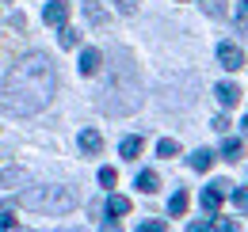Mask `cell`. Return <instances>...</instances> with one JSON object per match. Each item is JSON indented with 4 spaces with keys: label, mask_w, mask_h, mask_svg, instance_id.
I'll use <instances>...</instances> for the list:
<instances>
[{
    "label": "cell",
    "mask_w": 248,
    "mask_h": 232,
    "mask_svg": "<svg viewBox=\"0 0 248 232\" xmlns=\"http://www.w3.org/2000/svg\"><path fill=\"white\" fill-rule=\"evenodd\" d=\"M187 202H191V198H187V190H176V194H172V202H168V217H184V213H187Z\"/></svg>",
    "instance_id": "cell-11"
},
{
    "label": "cell",
    "mask_w": 248,
    "mask_h": 232,
    "mask_svg": "<svg viewBox=\"0 0 248 232\" xmlns=\"http://www.w3.org/2000/svg\"><path fill=\"white\" fill-rule=\"evenodd\" d=\"M107 213H111V217H123V213H130V198H123V194H111V198H107Z\"/></svg>",
    "instance_id": "cell-14"
},
{
    "label": "cell",
    "mask_w": 248,
    "mask_h": 232,
    "mask_svg": "<svg viewBox=\"0 0 248 232\" xmlns=\"http://www.w3.org/2000/svg\"><path fill=\"white\" fill-rule=\"evenodd\" d=\"M217 61H221V69H225V72H237V69L245 65V54H241V46L221 42V46H217Z\"/></svg>",
    "instance_id": "cell-4"
},
{
    "label": "cell",
    "mask_w": 248,
    "mask_h": 232,
    "mask_svg": "<svg viewBox=\"0 0 248 232\" xmlns=\"http://www.w3.org/2000/svg\"><path fill=\"white\" fill-rule=\"evenodd\" d=\"M210 229H217V232H233V229H237V221H210Z\"/></svg>",
    "instance_id": "cell-24"
},
{
    "label": "cell",
    "mask_w": 248,
    "mask_h": 232,
    "mask_svg": "<svg viewBox=\"0 0 248 232\" xmlns=\"http://www.w3.org/2000/svg\"><path fill=\"white\" fill-rule=\"evenodd\" d=\"M156 156H164V160H172V156H180V141H172V137H164V141L156 145Z\"/></svg>",
    "instance_id": "cell-16"
},
{
    "label": "cell",
    "mask_w": 248,
    "mask_h": 232,
    "mask_svg": "<svg viewBox=\"0 0 248 232\" xmlns=\"http://www.w3.org/2000/svg\"><path fill=\"white\" fill-rule=\"evenodd\" d=\"M214 152H210V148H195V152H191V156H187V164H191V168H195V172H210V168H214Z\"/></svg>",
    "instance_id": "cell-7"
},
{
    "label": "cell",
    "mask_w": 248,
    "mask_h": 232,
    "mask_svg": "<svg viewBox=\"0 0 248 232\" xmlns=\"http://www.w3.org/2000/svg\"><path fill=\"white\" fill-rule=\"evenodd\" d=\"M77 38H80V34H77L73 27H62V34H58V42H62V50H73V46H77Z\"/></svg>",
    "instance_id": "cell-18"
},
{
    "label": "cell",
    "mask_w": 248,
    "mask_h": 232,
    "mask_svg": "<svg viewBox=\"0 0 248 232\" xmlns=\"http://www.w3.org/2000/svg\"><path fill=\"white\" fill-rule=\"evenodd\" d=\"M241 130H245V133H248V115H245V122H241Z\"/></svg>",
    "instance_id": "cell-27"
},
{
    "label": "cell",
    "mask_w": 248,
    "mask_h": 232,
    "mask_svg": "<svg viewBox=\"0 0 248 232\" xmlns=\"http://www.w3.org/2000/svg\"><path fill=\"white\" fill-rule=\"evenodd\" d=\"M245 15H248V0H245Z\"/></svg>",
    "instance_id": "cell-28"
},
{
    "label": "cell",
    "mask_w": 248,
    "mask_h": 232,
    "mask_svg": "<svg viewBox=\"0 0 248 232\" xmlns=\"http://www.w3.org/2000/svg\"><path fill=\"white\" fill-rule=\"evenodd\" d=\"M214 95H217L221 107H237V103H241V87H237V84H217Z\"/></svg>",
    "instance_id": "cell-8"
},
{
    "label": "cell",
    "mask_w": 248,
    "mask_h": 232,
    "mask_svg": "<svg viewBox=\"0 0 248 232\" xmlns=\"http://www.w3.org/2000/svg\"><path fill=\"white\" fill-rule=\"evenodd\" d=\"M42 19L50 23V27H65V19H69V0H50L46 8H42Z\"/></svg>",
    "instance_id": "cell-5"
},
{
    "label": "cell",
    "mask_w": 248,
    "mask_h": 232,
    "mask_svg": "<svg viewBox=\"0 0 248 232\" xmlns=\"http://www.w3.org/2000/svg\"><path fill=\"white\" fill-rule=\"evenodd\" d=\"M54 87H58L54 61L46 54H27L23 61H16V69L4 76L0 111H8V115H38L50 103Z\"/></svg>",
    "instance_id": "cell-1"
},
{
    "label": "cell",
    "mask_w": 248,
    "mask_h": 232,
    "mask_svg": "<svg viewBox=\"0 0 248 232\" xmlns=\"http://www.w3.org/2000/svg\"><path fill=\"white\" fill-rule=\"evenodd\" d=\"M119 152H123V160H138L141 156V137H123Z\"/></svg>",
    "instance_id": "cell-12"
},
{
    "label": "cell",
    "mask_w": 248,
    "mask_h": 232,
    "mask_svg": "<svg viewBox=\"0 0 248 232\" xmlns=\"http://www.w3.org/2000/svg\"><path fill=\"white\" fill-rule=\"evenodd\" d=\"M134 8H138V0H119V12L123 15H134Z\"/></svg>",
    "instance_id": "cell-25"
},
{
    "label": "cell",
    "mask_w": 248,
    "mask_h": 232,
    "mask_svg": "<svg viewBox=\"0 0 248 232\" xmlns=\"http://www.w3.org/2000/svg\"><path fill=\"white\" fill-rule=\"evenodd\" d=\"M233 205L248 213V187H237V190H233Z\"/></svg>",
    "instance_id": "cell-20"
},
{
    "label": "cell",
    "mask_w": 248,
    "mask_h": 232,
    "mask_svg": "<svg viewBox=\"0 0 248 232\" xmlns=\"http://www.w3.org/2000/svg\"><path fill=\"white\" fill-rule=\"evenodd\" d=\"M19 179H27V175H23V172H4V175H0V183H19Z\"/></svg>",
    "instance_id": "cell-26"
},
{
    "label": "cell",
    "mask_w": 248,
    "mask_h": 232,
    "mask_svg": "<svg viewBox=\"0 0 248 232\" xmlns=\"http://www.w3.org/2000/svg\"><path fill=\"white\" fill-rule=\"evenodd\" d=\"M115 179H119L115 168H99V183H103V187H115Z\"/></svg>",
    "instance_id": "cell-21"
},
{
    "label": "cell",
    "mask_w": 248,
    "mask_h": 232,
    "mask_svg": "<svg viewBox=\"0 0 248 232\" xmlns=\"http://www.w3.org/2000/svg\"><path fill=\"white\" fill-rule=\"evenodd\" d=\"M138 190H145V194H153L156 187H160V179H156V172H141L138 175V183H134Z\"/></svg>",
    "instance_id": "cell-15"
},
{
    "label": "cell",
    "mask_w": 248,
    "mask_h": 232,
    "mask_svg": "<svg viewBox=\"0 0 248 232\" xmlns=\"http://www.w3.org/2000/svg\"><path fill=\"white\" fill-rule=\"evenodd\" d=\"M23 202L31 205V209H46V213H69L73 205H77V194L69 190V187H34L23 194Z\"/></svg>",
    "instance_id": "cell-2"
},
{
    "label": "cell",
    "mask_w": 248,
    "mask_h": 232,
    "mask_svg": "<svg viewBox=\"0 0 248 232\" xmlns=\"http://www.w3.org/2000/svg\"><path fill=\"white\" fill-rule=\"evenodd\" d=\"M199 4H202V12H206V15H225V8H221V4H225V0H199Z\"/></svg>",
    "instance_id": "cell-19"
},
{
    "label": "cell",
    "mask_w": 248,
    "mask_h": 232,
    "mask_svg": "<svg viewBox=\"0 0 248 232\" xmlns=\"http://www.w3.org/2000/svg\"><path fill=\"white\" fill-rule=\"evenodd\" d=\"M210 130H217V133H229V118H225V115H217L214 122H210Z\"/></svg>",
    "instance_id": "cell-23"
},
{
    "label": "cell",
    "mask_w": 248,
    "mask_h": 232,
    "mask_svg": "<svg viewBox=\"0 0 248 232\" xmlns=\"http://www.w3.org/2000/svg\"><path fill=\"white\" fill-rule=\"evenodd\" d=\"M77 145H80V152H84V156H95V152L103 148V133L88 126V130H80V137H77Z\"/></svg>",
    "instance_id": "cell-6"
},
{
    "label": "cell",
    "mask_w": 248,
    "mask_h": 232,
    "mask_svg": "<svg viewBox=\"0 0 248 232\" xmlns=\"http://www.w3.org/2000/svg\"><path fill=\"white\" fill-rule=\"evenodd\" d=\"M99 65H103V54H99V50H84V54H80V72H84V76H95Z\"/></svg>",
    "instance_id": "cell-9"
},
{
    "label": "cell",
    "mask_w": 248,
    "mask_h": 232,
    "mask_svg": "<svg viewBox=\"0 0 248 232\" xmlns=\"http://www.w3.org/2000/svg\"><path fill=\"white\" fill-rule=\"evenodd\" d=\"M245 156V145L237 141V137H225V145H221V160H229V164H237Z\"/></svg>",
    "instance_id": "cell-10"
},
{
    "label": "cell",
    "mask_w": 248,
    "mask_h": 232,
    "mask_svg": "<svg viewBox=\"0 0 248 232\" xmlns=\"http://www.w3.org/2000/svg\"><path fill=\"white\" fill-rule=\"evenodd\" d=\"M12 209H16V202H4V205H0V229H16V217H12Z\"/></svg>",
    "instance_id": "cell-17"
},
{
    "label": "cell",
    "mask_w": 248,
    "mask_h": 232,
    "mask_svg": "<svg viewBox=\"0 0 248 232\" xmlns=\"http://www.w3.org/2000/svg\"><path fill=\"white\" fill-rule=\"evenodd\" d=\"M138 229H141V232H164L168 225H164V221H141Z\"/></svg>",
    "instance_id": "cell-22"
},
{
    "label": "cell",
    "mask_w": 248,
    "mask_h": 232,
    "mask_svg": "<svg viewBox=\"0 0 248 232\" xmlns=\"http://www.w3.org/2000/svg\"><path fill=\"white\" fill-rule=\"evenodd\" d=\"M229 187H233V183H225V179H214V183L202 190V198H199V202H202V209H206V213H214L217 205H221V198L229 194Z\"/></svg>",
    "instance_id": "cell-3"
},
{
    "label": "cell",
    "mask_w": 248,
    "mask_h": 232,
    "mask_svg": "<svg viewBox=\"0 0 248 232\" xmlns=\"http://www.w3.org/2000/svg\"><path fill=\"white\" fill-rule=\"evenodd\" d=\"M84 19H88V23H95V27H99V23H107V15H103L99 0H84Z\"/></svg>",
    "instance_id": "cell-13"
}]
</instances>
